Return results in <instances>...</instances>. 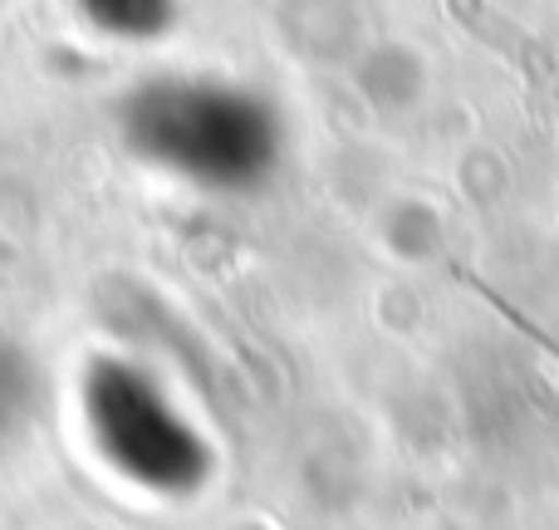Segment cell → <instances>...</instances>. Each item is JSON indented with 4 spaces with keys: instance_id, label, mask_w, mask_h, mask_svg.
Masks as SVG:
<instances>
[{
    "instance_id": "6da1fadb",
    "label": "cell",
    "mask_w": 559,
    "mask_h": 530,
    "mask_svg": "<svg viewBox=\"0 0 559 530\" xmlns=\"http://www.w3.org/2000/svg\"><path fill=\"white\" fill-rule=\"evenodd\" d=\"M128 138L147 153L192 157L187 167H222L226 143H255L251 114L226 94L206 89H157L133 98L128 108Z\"/></svg>"
},
{
    "instance_id": "7a4b0ae2",
    "label": "cell",
    "mask_w": 559,
    "mask_h": 530,
    "mask_svg": "<svg viewBox=\"0 0 559 530\" xmlns=\"http://www.w3.org/2000/svg\"><path fill=\"white\" fill-rule=\"evenodd\" d=\"M79 10L114 35H147L163 25L167 0H79Z\"/></svg>"
},
{
    "instance_id": "3957f363",
    "label": "cell",
    "mask_w": 559,
    "mask_h": 530,
    "mask_svg": "<svg viewBox=\"0 0 559 530\" xmlns=\"http://www.w3.org/2000/svg\"><path fill=\"white\" fill-rule=\"evenodd\" d=\"M25 364H20V354H10L5 344H0V433H5L10 423L20 417V408H25Z\"/></svg>"
}]
</instances>
